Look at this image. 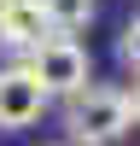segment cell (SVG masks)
I'll return each mask as SVG.
<instances>
[{"instance_id": "6", "label": "cell", "mask_w": 140, "mask_h": 146, "mask_svg": "<svg viewBox=\"0 0 140 146\" xmlns=\"http://www.w3.org/2000/svg\"><path fill=\"white\" fill-rule=\"evenodd\" d=\"M117 53H123V64H134V76H140V18L123 29V41H117Z\"/></svg>"}, {"instance_id": "7", "label": "cell", "mask_w": 140, "mask_h": 146, "mask_svg": "<svg viewBox=\"0 0 140 146\" xmlns=\"http://www.w3.org/2000/svg\"><path fill=\"white\" fill-rule=\"evenodd\" d=\"M128 117H134V123H140V82H134V88H128Z\"/></svg>"}, {"instance_id": "4", "label": "cell", "mask_w": 140, "mask_h": 146, "mask_svg": "<svg viewBox=\"0 0 140 146\" xmlns=\"http://www.w3.org/2000/svg\"><path fill=\"white\" fill-rule=\"evenodd\" d=\"M47 12L41 0H0V41L12 47V53H29V47L47 41Z\"/></svg>"}, {"instance_id": "5", "label": "cell", "mask_w": 140, "mask_h": 146, "mask_svg": "<svg viewBox=\"0 0 140 146\" xmlns=\"http://www.w3.org/2000/svg\"><path fill=\"white\" fill-rule=\"evenodd\" d=\"M41 12H47L53 35H76V29L93 23V0H41Z\"/></svg>"}, {"instance_id": "1", "label": "cell", "mask_w": 140, "mask_h": 146, "mask_svg": "<svg viewBox=\"0 0 140 146\" xmlns=\"http://www.w3.org/2000/svg\"><path fill=\"white\" fill-rule=\"evenodd\" d=\"M64 129H70V140H76V146H117L128 129H134V117H128V88L88 82L82 94H70Z\"/></svg>"}, {"instance_id": "3", "label": "cell", "mask_w": 140, "mask_h": 146, "mask_svg": "<svg viewBox=\"0 0 140 146\" xmlns=\"http://www.w3.org/2000/svg\"><path fill=\"white\" fill-rule=\"evenodd\" d=\"M41 111H47V88L23 64H6V70H0V129L18 135V129L41 123Z\"/></svg>"}, {"instance_id": "2", "label": "cell", "mask_w": 140, "mask_h": 146, "mask_svg": "<svg viewBox=\"0 0 140 146\" xmlns=\"http://www.w3.org/2000/svg\"><path fill=\"white\" fill-rule=\"evenodd\" d=\"M23 70L47 88V100H53V94L70 100V94H82L93 82L88 76V47H82L76 35H47L41 47H29V64H23Z\"/></svg>"}]
</instances>
